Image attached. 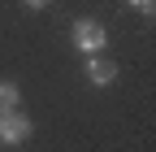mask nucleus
<instances>
[{"instance_id": "obj_5", "label": "nucleus", "mask_w": 156, "mask_h": 152, "mask_svg": "<svg viewBox=\"0 0 156 152\" xmlns=\"http://www.w3.org/2000/svg\"><path fill=\"white\" fill-rule=\"evenodd\" d=\"M126 5H134L139 13H147V17H152V9H156V0H126Z\"/></svg>"}, {"instance_id": "obj_6", "label": "nucleus", "mask_w": 156, "mask_h": 152, "mask_svg": "<svg viewBox=\"0 0 156 152\" xmlns=\"http://www.w3.org/2000/svg\"><path fill=\"white\" fill-rule=\"evenodd\" d=\"M22 5H30V9H44V5H52V0H22Z\"/></svg>"}, {"instance_id": "obj_4", "label": "nucleus", "mask_w": 156, "mask_h": 152, "mask_svg": "<svg viewBox=\"0 0 156 152\" xmlns=\"http://www.w3.org/2000/svg\"><path fill=\"white\" fill-rule=\"evenodd\" d=\"M17 100H22V91H17V83H0V113H13Z\"/></svg>"}, {"instance_id": "obj_3", "label": "nucleus", "mask_w": 156, "mask_h": 152, "mask_svg": "<svg viewBox=\"0 0 156 152\" xmlns=\"http://www.w3.org/2000/svg\"><path fill=\"white\" fill-rule=\"evenodd\" d=\"M87 78H91L95 87H108V83L117 78V61H108L104 52H100V56H87Z\"/></svg>"}, {"instance_id": "obj_2", "label": "nucleus", "mask_w": 156, "mask_h": 152, "mask_svg": "<svg viewBox=\"0 0 156 152\" xmlns=\"http://www.w3.org/2000/svg\"><path fill=\"white\" fill-rule=\"evenodd\" d=\"M30 118L22 109H13V113H0V143H26L30 139Z\"/></svg>"}, {"instance_id": "obj_1", "label": "nucleus", "mask_w": 156, "mask_h": 152, "mask_svg": "<svg viewBox=\"0 0 156 152\" xmlns=\"http://www.w3.org/2000/svg\"><path fill=\"white\" fill-rule=\"evenodd\" d=\"M74 48L87 52V56H100L108 48V31L100 22H91V17H78V22H74Z\"/></svg>"}]
</instances>
